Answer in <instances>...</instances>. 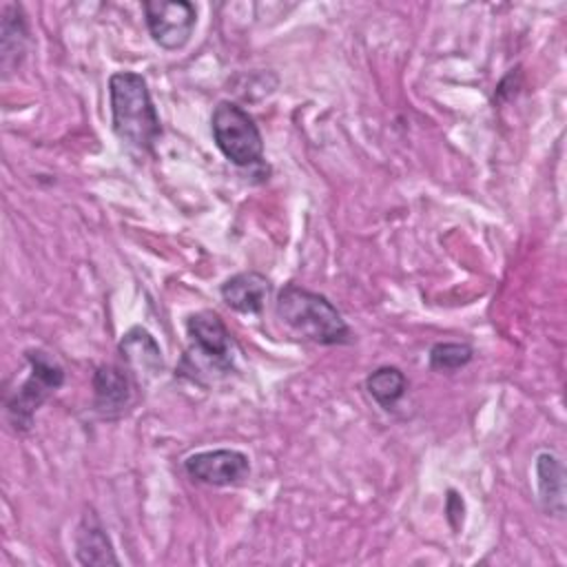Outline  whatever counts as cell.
<instances>
[{"label":"cell","instance_id":"cell-1","mask_svg":"<svg viewBox=\"0 0 567 567\" xmlns=\"http://www.w3.org/2000/svg\"><path fill=\"white\" fill-rule=\"evenodd\" d=\"M111 124L117 140L137 153H151L162 124L146 78L135 71H115L109 78Z\"/></svg>","mask_w":567,"mask_h":567},{"label":"cell","instance_id":"cell-2","mask_svg":"<svg viewBox=\"0 0 567 567\" xmlns=\"http://www.w3.org/2000/svg\"><path fill=\"white\" fill-rule=\"evenodd\" d=\"M275 312L284 326L306 341L319 346H341L352 341V332L332 301L297 284H286L279 290Z\"/></svg>","mask_w":567,"mask_h":567},{"label":"cell","instance_id":"cell-3","mask_svg":"<svg viewBox=\"0 0 567 567\" xmlns=\"http://www.w3.org/2000/svg\"><path fill=\"white\" fill-rule=\"evenodd\" d=\"M27 379L4 394V410L16 432H27L33 425L40 405L64 385V368L47 350H27Z\"/></svg>","mask_w":567,"mask_h":567},{"label":"cell","instance_id":"cell-4","mask_svg":"<svg viewBox=\"0 0 567 567\" xmlns=\"http://www.w3.org/2000/svg\"><path fill=\"white\" fill-rule=\"evenodd\" d=\"M210 133L221 155L237 168L264 164V137L252 115L230 100H221L210 115Z\"/></svg>","mask_w":567,"mask_h":567},{"label":"cell","instance_id":"cell-5","mask_svg":"<svg viewBox=\"0 0 567 567\" xmlns=\"http://www.w3.org/2000/svg\"><path fill=\"white\" fill-rule=\"evenodd\" d=\"M186 334L190 341V352H195V357H199L210 370H217L221 374L233 370L235 341L217 312H193L186 319Z\"/></svg>","mask_w":567,"mask_h":567},{"label":"cell","instance_id":"cell-6","mask_svg":"<svg viewBox=\"0 0 567 567\" xmlns=\"http://www.w3.org/2000/svg\"><path fill=\"white\" fill-rule=\"evenodd\" d=\"M148 35L164 51H177L188 44L197 11L188 0H146L142 4Z\"/></svg>","mask_w":567,"mask_h":567},{"label":"cell","instance_id":"cell-7","mask_svg":"<svg viewBox=\"0 0 567 567\" xmlns=\"http://www.w3.org/2000/svg\"><path fill=\"white\" fill-rule=\"evenodd\" d=\"M184 470L197 483L213 485V487H226V485H237L248 478L250 461L239 450L217 447V450H204V452H195V454L186 456Z\"/></svg>","mask_w":567,"mask_h":567},{"label":"cell","instance_id":"cell-8","mask_svg":"<svg viewBox=\"0 0 567 567\" xmlns=\"http://www.w3.org/2000/svg\"><path fill=\"white\" fill-rule=\"evenodd\" d=\"M117 350L128 374L137 383H148L164 372V357H162L159 343L142 326L128 328L120 339Z\"/></svg>","mask_w":567,"mask_h":567},{"label":"cell","instance_id":"cell-9","mask_svg":"<svg viewBox=\"0 0 567 567\" xmlns=\"http://www.w3.org/2000/svg\"><path fill=\"white\" fill-rule=\"evenodd\" d=\"M93 410L102 419H117L133 399V377L126 368L102 363L93 372Z\"/></svg>","mask_w":567,"mask_h":567},{"label":"cell","instance_id":"cell-10","mask_svg":"<svg viewBox=\"0 0 567 567\" xmlns=\"http://www.w3.org/2000/svg\"><path fill=\"white\" fill-rule=\"evenodd\" d=\"M268 292H270V281L266 275L257 270L237 272L228 277L219 288L224 303L241 315H259L266 306Z\"/></svg>","mask_w":567,"mask_h":567},{"label":"cell","instance_id":"cell-11","mask_svg":"<svg viewBox=\"0 0 567 567\" xmlns=\"http://www.w3.org/2000/svg\"><path fill=\"white\" fill-rule=\"evenodd\" d=\"M536 472V492L538 503L545 514L563 516L565 514V467L558 454L540 452L534 463Z\"/></svg>","mask_w":567,"mask_h":567},{"label":"cell","instance_id":"cell-12","mask_svg":"<svg viewBox=\"0 0 567 567\" xmlns=\"http://www.w3.org/2000/svg\"><path fill=\"white\" fill-rule=\"evenodd\" d=\"M75 556L82 565H120L113 543L93 509L82 514L75 532Z\"/></svg>","mask_w":567,"mask_h":567},{"label":"cell","instance_id":"cell-13","mask_svg":"<svg viewBox=\"0 0 567 567\" xmlns=\"http://www.w3.org/2000/svg\"><path fill=\"white\" fill-rule=\"evenodd\" d=\"M29 47V27L24 9L16 2L2 4V24H0V53H2V71L9 75L16 66H20Z\"/></svg>","mask_w":567,"mask_h":567},{"label":"cell","instance_id":"cell-14","mask_svg":"<svg viewBox=\"0 0 567 567\" xmlns=\"http://www.w3.org/2000/svg\"><path fill=\"white\" fill-rule=\"evenodd\" d=\"M365 390L383 410H392L408 390V379L396 365H381L365 379Z\"/></svg>","mask_w":567,"mask_h":567},{"label":"cell","instance_id":"cell-15","mask_svg":"<svg viewBox=\"0 0 567 567\" xmlns=\"http://www.w3.org/2000/svg\"><path fill=\"white\" fill-rule=\"evenodd\" d=\"M474 357V348L470 343H456V341H441L430 348V368L441 372H454L458 368H465Z\"/></svg>","mask_w":567,"mask_h":567}]
</instances>
